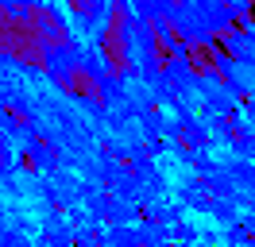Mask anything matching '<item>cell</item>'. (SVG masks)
<instances>
[{
    "instance_id": "6da1fadb",
    "label": "cell",
    "mask_w": 255,
    "mask_h": 247,
    "mask_svg": "<svg viewBox=\"0 0 255 247\" xmlns=\"http://www.w3.org/2000/svg\"><path fill=\"white\" fill-rule=\"evenodd\" d=\"M101 54H105V66H109L112 77H124L131 70V50H128V12L124 0H112L109 23L101 31Z\"/></svg>"
},
{
    "instance_id": "7a4b0ae2",
    "label": "cell",
    "mask_w": 255,
    "mask_h": 247,
    "mask_svg": "<svg viewBox=\"0 0 255 247\" xmlns=\"http://www.w3.org/2000/svg\"><path fill=\"white\" fill-rule=\"evenodd\" d=\"M16 8L27 19V27L35 31V39L47 46V50H66L70 46V31H66L62 15L54 12L50 4H43V0H19Z\"/></svg>"
},
{
    "instance_id": "3957f363",
    "label": "cell",
    "mask_w": 255,
    "mask_h": 247,
    "mask_svg": "<svg viewBox=\"0 0 255 247\" xmlns=\"http://www.w3.org/2000/svg\"><path fill=\"white\" fill-rule=\"evenodd\" d=\"M66 8L78 15V19H93V12H97V0H66Z\"/></svg>"
}]
</instances>
